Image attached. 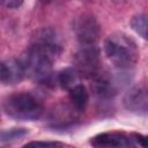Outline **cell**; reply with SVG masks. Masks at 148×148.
I'll return each mask as SVG.
<instances>
[{
	"instance_id": "obj_1",
	"label": "cell",
	"mask_w": 148,
	"mask_h": 148,
	"mask_svg": "<svg viewBox=\"0 0 148 148\" xmlns=\"http://www.w3.org/2000/svg\"><path fill=\"white\" fill-rule=\"evenodd\" d=\"M106 58L118 69L132 68L139 59V50L135 42L124 32H113L104 42Z\"/></svg>"
},
{
	"instance_id": "obj_2",
	"label": "cell",
	"mask_w": 148,
	"mask_h": 148,
	"mask_svg": "<svg viewBox=\"0 0 148 148\" xmlns=\"http://www.w3.org/2000/svg\"><path fill=\"white\" fill-rule=\"evenodd\" d=\"M54 60L56 57L52 54L30 45L22 59V64L24 66L25 74L39 83L50 84L53 83L52 64Z\"/></svg>"
},
{
	"instance_id": "obj_3",
	"label": "cell",
	"mask_w": 148,
	"mask_h": 148,
	"mask_svg": "<svg viewBox=\"0 0 148 148\" xmlns=\"http://www.w3.org/2000/svg\"><path fill=\"white\" fill-rule=\"evenodd\" d=\"M6 114L17 120H36L43 114V104L29 92H15L3 101Z\"/></svg>"
},
{
	"instance_id": "obj_4",
	"label": "cell",
	"mask_w": 148,
	"mask_h": 148,
	"mask_svg": "<svg viewBox=\"0 0 148 148\" xmlns=\"http://www.w3.org/2000/svg\"><path fill=\"white\" fill-rule=\"evenodd\" d=\"M74 67L81 76L95 77L99 68V53L92 44L83 45L73 58Z\"/></svg>"
},
{
	"instance_id": "obj_5",
	"label": "cell",
	"mask_w": 148,
	"mask_h": 148,
	"mask_svg": "<svg viewBox=\"0 0 148 148\" xmlns=\"http://www.w3.org/2000/svg\"><path fill=\"white\" fill-rule=\"evenodd\" d=\"M124 106L132 113L148 116V87L136 84L132 87L124 96Z\"/></svg>"
},
{
	"instance_id": "obj_6",
	"label": "cell",
	"mask_w": 148,
	"mask_h": 148,
	"mask_svg": "<svg viewBox=\"0 0 148 148\" xmlns=\"http://www.w3.org/2000/svg\"><path fill=\"white\" fill-rule=\"evenodd\" d=\"M98 23L96 18L90 14H83L76 22L75 32L77 39L83 45L94 44L98 37Z\"/></svg>"
},
{
	"instance_id": "obj_7",
	"label": "cell",
	"mask_w": 148,
	"mask_h": 148,
	"mask_svg": "<svg viewBox=\"0 0 148 148\" xmlns=\"http://www.w3.org/2000/svg\"><path fill=\"white\" fill-rule=\"evenodd\" d=\"M0 80L3 84H16L25 75V69L22 61L16 59H8L1 62Z\"/></svg>"
},
{
	"instance_id": "obj_8",
	"label": "cell",
	"mask_w": 148,
	"mask_h": 148,
	"mask_svg": "<svg viewBox=\"0 0 148 148\" xmlns=\"http://www.w3.org/2000/svg\"><path fill=\"white\" fill-rule=\"evenodd\" d=\"M90 143L95 147H128L133 146L131 135L121 132H106L94 136Z\"/></svg>"
},
{
	"instance_id": "obj_9",
	"label": "cell",
	"mask_w": 148,
	"mask_h": 148,
	"mask_svg": "<svg viewBox=\"0 0 148 148\" xmlns=\"http://www.w3.org/2000/svg\"><path fill=\"white\" fill-rule=\"evenodd\" d=\"M68 94H69V101L72 102V105H73L74 110L83 111L84 108L87 106V103H88V99H89V95H88V91H87L86 87L79 83L77 86L69 89Z\"/></svg>"
},
{
	"instance_id": "obj_10",
	"label": "cell",
	"mask_w": 148,
	"mask_h": 148,
	"mask_svg": "<svg viewBox=\"0 0 148 148\" xmlns=\"http://www.w3.org/2000/svg\"><path fill=\"white\" fill-rule=\"evenodd\" d=\"M80 73L76 71V68H66V69H62L58 76H57V81L58 83L64 88V89H72L73 87L77 86L80 83Z\"/></svg>"
},
{
	"instance_id": "obj_11",
	"label": "cell",
	"mask_w": 148,
	"mask_h": 148,
	"mask_svg": "<svg viewBox=\"0 0 148 148\" xmlns=\"http://www.w3.org/2000/svg\"><path fill=\"white\" fill-rule=\"evenodd\" d=\"M131 27L139 36L148 40V14L140 13L134 15L131 20Z\"/></svg>"
},
{
	"instance_id": "obj_12",
	"label": "cell",
	"mask_w": 148,
	"mask_h": 148,
	"mask_svg": "<svg viewBox=\"0 0 148 148\" xmlns=\"http://www.w3.org/2000/svg\"><path fill=\"white\" fill-rule=\"evenodd\" d=\"M24 134H27V130L25 128H12L8 131H3L1 134V140L5 141H9V140H14V139H18L21 136H23Z\"/></svg>"
},
{
	"instance_id": "obj_13",
	"label": "cell",
	"mask_w": 148,
	"mask_h": 148,
	"mask_svg": "<svg viewBox=\"0 0 148 148\" xmlns=\"http://www.w3.org/2000/svg\"><path fill=\"white\" fill-rule=\"evenodd\" d=\"M133 145H139L142 147H148V135H142V134H136L133 133L131 134Z\"/></svg>"
},
{
	"instance_id": "obj_14",
	"label": "cell",
	"mask_w": 148,
	"mask_h": 148,
	"mask_svg": "<svg viewBox=\"0 0 148 148\" xmlns=\"http://www.w3.org/2000/svg\"><path fill=\"white\" fill-rule=\"evenodd\" d=\"M62 146L60 142H45V141H37V142H29L25 145V147H57Z\"/></svg>"
},
{
	"instance_id": "obj_15",
	"label": "cell",
	"mask_w": 148,
	"mask_h": 148,
	"mask_svg": "<svg viewBox=\"0 0 148 148\" xmlns=\"http://www.w3.org/2000/svg\"><path fill=\"white\" fill-rule=\"evenodd\" d=\"M23 0H1L2 6H5L6 8L9 9H14V8H18L22 5Z\"/></svg>"
}]
</instances>
